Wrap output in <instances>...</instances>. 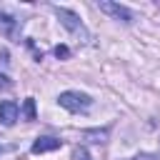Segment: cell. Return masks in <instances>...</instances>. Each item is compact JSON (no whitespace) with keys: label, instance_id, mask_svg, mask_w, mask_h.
Returning <instances> with one entry per match:
<instances>
[{"label":"cell","instance_id":"cell-1","mask_svg":"<svg viewBox=\"0 0 160 160\" xmlns=\"http://www.w3.org/2000/svg\"><path fill=\"white\" fill-rule=\"evenodd\" d=\"M55 10V15H58V20H60V25L62 28H68L78 40H82V42H90V32H88V28L82 25V20L72 12V10H68V8H52Z\"/></svg>","mask_w":160,"mask_h":160},{"label":"cell","instance_id":"cell-2","mask_svg":"<svg viewBox=\"0 0 160 160\" xmlns=\"http://www.w3.org/2000/svg\"><path fill=\"white\" fill-rule=\"evenodd\" d=\"M58 102H60L65 110H70V112H85V110L92 105L90 95H85V92H78V90H65V92H60Z\"/></svg>","mask_w":160,"mask_h":160},{"label":"cell","instance_id":"cell-3","mask_svg":"<svg viewBox=\"0 0 160 160\" xmlns=\"http://www.w3.org/2000/svg\"><path fill=\"white\" fill-rule=\"evenodd\" d=\"M98 8L102 12H108V15H112L115 20H122V22H132L135 20L132 10H128L125 5H118V2H98Z\"/></svg>","mask_w":160,"mask_h":160},{"label":"cell","instance_id":"cell-4","mask_svg":"<svg viewBox=\"0 0 160 160\" xmlns=\"http://www.w3.org/2000/svg\"><path fill=\"white\" fill-rule=\"evenodd\" d=\"M18 112H20L18 102H12V100H2V102H0V122H2L5 128H10V125L18 120Z\"/></svg>","mask_w":160,"mask_h":160},{"label":"cell","instance_id":"cell-5","mask_svg":"<svg viewBox=\"0 0 160 160\" xmlns=\"http://www.w3.org/2000/svg\"><path fill=\"white\" fill-rule=\"evenodd\" d=\"M60 148V140L58 138H50V135H42L32 142V152L40 155V152H50V150H58Z\"/></svg>","mask_w":160,"mask_h":160},{"label":"cell","instance_id":"cell-6","mask_svg":"<svg viewBox=\"0 0 160 160\" xmlns=\"http://www.w3.org/2000/svg\"><path fill=\"white\" fill-rule=\"evenodd\" d=\"M0 30L8 38H18V20L10 15H0Z\"/></svg>","mask_w":160,"mask_h":160},{"label":"cell","instance_id":"cell-7","mask_svg":"<svg viewBox=\"0 0 160 160\" xmlns=\"http://www.w3.org/2000/svg\"><path fill=\"white\" fill-rule=\"evenodd\" d=\"M25 118H28V120H35V100H32V98L25 100Z\"/></svg>","mask_w":160,"mask_h":160},{"label":"cell","instance_id":"cell-8","mask_svg":"<svg viewBox=\"0 0 160 160\" xmlns=\"http://www.w3.org/2000/svg\"><path fill=\"white\" fill-rule=\"evenodd\" d=\"M55 58H60V60H65V58H70V50H68L65 45H58V48H55Z\"/></svg>","mask_w":160,"mask_h":160},{"label":"cell","instance_id":"cell-9","mask_svg":"<svg viewBox=\"0 0 160 160\" xmlns=\"http://www.w3.org/2000/svg\"><path fill=\"white\" fill-rule=\"evenodd\" d=\"M75 158H78V160H92V158H90V152H88L85 148H78V152H75Z\"/></svg>","mask_w":160,"mask_h":160},{"label":"cell","instance_id":"cell-10","mask_svg":"<svg viewBox=\"0 0 160 160\" xmlns=\"http://www.w3.org/2000/svg\"><path fill=\"white\" fill-rule=\"evenodd\" d=\"M8 85H10V78H8V75H2V72H0V88H8Z\"/></svg>","mask_w":160,"mask_h":160},{"label":"cell","instance_id":"cell-11","mask_svg":"<svg viewBox=\"0 0 160 160\" xmlns=\"http://www.w3.org/2000/svg\"><path fill=\"white\" fill-rule=\"evenodd\" d=\"M138 160H158V158H138Z\"/></svg>","mask_w":160,"mask_h":160}]
</instances>
